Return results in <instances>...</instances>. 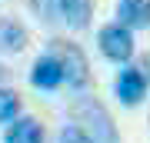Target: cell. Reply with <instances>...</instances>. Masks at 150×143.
Returning <instances> with one entry per match:
<instances>
[{
    "label": "cell",
    "instance_id": "cell-1",
    "mask_svg": "<svg viewBox=\"0 0 150 143\" xmlns=\"http://www.w3.org/2000/svg\"><path fill=\"white\" fill-rule=\"evenodd\" d=\"M70 123H77L83 133H90L93 143H120V133L113 127L107 106L93 97H74L70 100Z\"/></svg>",
    "mask_w": 150,
    "mask_h": 143
},
{
    "label": "cell",
    "instance_id": "cell-2",
    "mask_svg": "<svg viewBox=\"0 0 150 143\" xmlns=\"http://www.w3.org/2000/svg\"><path fill=\"white\" fill-rule=\"evenodd\" d=\"M50 53L60 60V67H64V83L70 87V90L80 93L87 83H90V63H87V53L80 43L74 40H50Z\"/></svg>",
    "mask_w": 150,
    "mask_h": 143
},
{
    "label": "cell",
    "instance_id": "cell-3",
    "mask_svg": "<svg viewBox=\"0 0 150 143\" xmlns=\"http://www.w3.org/2000/svg\"><path fill=\"white\" fill-rule=\"evenodd\" d=\"M97 47L110 63H127L134 57V30L123 23H107L97 33Z\"/></svg>",
    "mask_w": 150,
    "mask_h": 143
},
{
    "label": "cell",
    "instance_id": "cell-4",
    "mask_svg": "<svg viewBox=\"0 0 150 143\" xmlns=\"http://www.w3.org/2000/svg\"><path fill=\"white\" fill-rule=\"evenodd\" d=\"M147 90H150V80L140 73V67L120 70V77H117V100H120L123 106L144 103V100H147Z\"/></svg>",
    "mask_w": 150,
    "mask_h": 143
},
{
    "label": "cell",
    "instance_id": "cell-5",
    "mask_svg": "<svg viewBox=\"0 0 150 143\" xmlns=\"http://www.w3.org/2000/svg\"><path fill=\"white\" fill-rule=\"evenodd\" d=\"M30 83L37 90H57V87H64V67H60V60L50 50L43 57H37V63L30 70Z\"/></svg>",
    "mask_w": 150,
    "mask_h": 143
},
{
    "label": "cell",
    "instance_id": "cell-6",
    "mask_svg": "<svg viewBox=\"0 0 150 143\" xmlns=\"http://www.w3.org/2000/svg\"><path fill=\"white\" fill-rule=\"evenodd\" d=\"M4 143H43V123L37 117H13L4 130Z\"/></svg>",
    "mask_w": 150,
    "mask_h": 143
},
{
    "label": "cell",
    "instance_id": "cell-7",
    "mask_svg": "<svg viewBox=\"0 0 150 143\" xmlns=\"http://www.w3.org/2000/svg\"><path fill=\"white\" fill-rule=\"evenodd\" d=\"M117 17L130 30H147L150 27V0H120L117 4Z\"/></svg>",
    "mask_w": 150,
    "mask_h": 143
},
{
    "label": "cell",
    "instance_id": "cell-8",
    "mask_svg": "<svg viewBox=\"0 0 150 143\" xmlns=\"http://www.w3.org/2000/svg\"><path fill=\"white\" fill-rule=\"evenodd\" d=\"M60 17L70 30H87L93 20V0H60Z\"/></svg>",
    "mask_w": 150,
    "mask_h": 143
},
{
    "label": "cell",
    "instance_id": "cell-9",
    "mask_svg": "<svg viewBox=\"0 0 150 143\" xmlns=\"http://www.w3.org/2000/svg\"><path fill=\"white\" fill-rule=\"evenodd\" d=\"M0 50L4 53H23L27 50V30H23L20 20H10V17L0 20Z\"/></svg>",
    "mask_w": 150,
    "mask_h": 143
},
{
    "label": "cell",
    "instance_id": "cell-10",
    "mask_svg": "<svg viewBox=\"0 0 150 143\" xmlns=\"http://www.w3.org/2000/svg\"><path fill=\"white\" fill-rule=\"evenodd\" d=\"M30 10L37 13V20L43 27L64 23V17H60V0H30Z\"/></svg>",
    "mask_w": 150,
    "mask_h": 143
},
{
    "label": "cell",
    "instance_id": "cell-11",
    "mask_svg": "<svg viewBox=\"0 0 150 143\" xmlns=\"http://www.w3.org/2000/svg\"><path fill=\"white\" fill-rule=\"evenodd\" d=\"M13 117H20V93L10 87H0V127L10 123Z\"/></svg>",
    "mask_w": 150,
    "mask_h": 143
},
{
    "label": "cell",
    "instance_id": "cell-12",
    "mask_svg": "<svg viewBox=\"0 0 150 143\" xmlns=\"http://www.w3.org/2000/svg\"><path fill=\"white\" fill-rule=\"evenodd\" d=\"M57 143H93V137L83 133L77 123H67V127L60 130V140H57Z\"/></svg>",
    "mask_w": 150,
    "mask_h": 143
},
{
    "label": "cell",
    "instance_id": "cell-13",
    "mask_svg": "<svg viewBox=\"0 0 150 143\" xmlns=\"http://www.w3.org/2000/svg\"><path fill=\"white\" fill-rule=\"evenodd\" d=\"M137 67H140V73H144L150 80V53H144V57H137Z\"/></svg>",
    "mask_w": 150,
    "mask_h": 143
},
{
    "label": "cell",
    "instance_id": "cell-14",
    "mask_svg": "<svg viewBox=\"0 0 150 143\" xmlns=\"http://www.w3.org/2000/svg\"><path fill=\"white\" fill-rule=\"evenodd\" d=\"M4 73H7V70H4V63H0V80H4Z\"/></svg>",
    "mask_w": 150,
    "mask_h": 143
}]
</instances>
